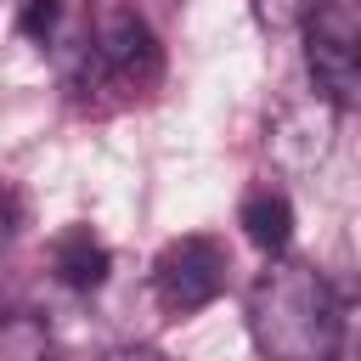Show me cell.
<instances>
[{"label": "cell", "instance_id": "obj_1", "mask_svg": "<svg viewBox=\"0 0 361 361\" xmlns=\"http://www.w3.org/2000/svg\"><path fill=\"white\" fill-rule=\"evenodd\" d=\"M248 333L265 361H333L344 316L305 259H271L248 288Z\"/></svg>", "mask_w": 361, "mask_h": 361}, {"label": "cell", "instance_id": "obj_2", "mask_svg": "<svg viewBox=\"0 0 361 361\" xmlns=\"http://www.w3.org/2000/svg\"><path fill=\"white\" fill-rule=\"evenodd\" d=\"M226 288V248L214 237H175L152 259V293L169 316H192L214 305Z\"/></svg>", "mask_w": 361, "mask_h": 361}, {"label": "cell", "instance_id": "obj_3", "mask_svg": "<svg viewBox=\"0 0 361 361\" xmlns=\"http://www.w3.org/2000/svg\"><path fill=\"white\" fill-rule=\"evenodd\" d=\"M79 62L96 79H147L152 62H158V45H152V28L135 11L107 6L96 17V28L79 39Z\"/></svg>", "mask_w": 361, "mask_h": 361}, {"label": "cell", "instance_id": "obj_4", "mask_svg": "<svg viewBox=\"0 0 361 361\" xmlns=\"http://www.w3.org/2000/svg\"><path fill=\"white\" fill-rule=\"evenodd\" d=\"M305 68L316 79V96L322 102H344L355 85H361V68H355V34L333 17V11H310V28H305Z\"/></svg>", "mask_w": 361, "mask_h": 361}, {"label": "cell", "instance_id": "obj_5", "mask_svg": "<svg viewBox=\"0 0 361 361\" xmlns=\"http://www.w3.org/2000/svg\"><path fill=\"white\" fill-rule=\"evenodd\" d=\"M327 135H333V102H322V96L288 102V107L271 118V152H276L288 169H310V164L327 152Z\"/></svg>", "mask_w": 361, "mask_h": 361}, {"label": "cell", "instance_id": "obj_6", "mask_svg": "<svg viewBox=\"0 0 361 361\" xmlns=\"http://www.w3.org/2000/svg\"><path fill=\"white\" fill-rule=\"evenodd\" d=\"M51 271H56L62 288L96 293V288L107 282V271H113V254H107V243H102L90 226H68V231L51 243Z\"/></svg>", "mask_w": 361, "mask_h": 361}, {"label": "cell", "instance_id": "obj_7", "mask_svg": "<svg viewBox=\"0 0 361 361\" xmlns=\"http://www.w3.org/2000/svg\"><path fill=\"white\" fill-rule=\"evenodd\" d=\"M243 231H248V243L259 248V254H271V259H282L288 254V243H293V203L282 197V192H248L243 197Z\"/></svg>", "mask_w": 361, "mask_h": 361}, {"label": "cell", "instance_id": "obj_8", "mask_svg": "<svg viewBox=\"0 0 361 361\" xmlns=\"http://www.w3.org/2000/svg\"><path fill=\"white\" fill-rule=\"evenodd\" d=\"M0 361H51V327L34 310H0Z\"/></svg>", "mask_w": 361, "mask_h": 361}, {"label": "cell", "instance_id": "obj_9", "mask_svg": "<svg viewBox=\"0 0 361 361\" xmlns=\"http://www.w3.org/2000/svg\"><path fill=\"white\" fill-rule=\"evenodd\" d=\"M62 11H68V0H23L17 28H23L28 39H39V45H51L56 28H62Z\"/></svg>", "mask_w": 361, "mask_h": 361}, {"label": "cell", "instance_id": "obj_10", "mask_svg": "<svg viewBox=\"0 0 361 361\" xmlns=\"http://www.w3.org/2000/svg\"><path fill=\"white\" fill-rule=\"evenodd\" d=\"M310 11H316V0H254V17L265 23V28H299V23H310Z\"/></svg>", "mask_w": 361, "mask_h": 361}, {"label": "cell", "instance_id": "obj_11", "mask_svg": "<svg viewBox=\"0 0 361 361\" xmlns=\"http://www.w3.org/2000/svg\"><path fill=\"white\" fill-rule=\"evenodd\" d=\"M17 214H23V209H17V192H11V186H0V243L17 231Z\"/></svg>", "mask_w": 361, "mask_h": 361}, {"label": "cell", "instance_id": "obj_12", "mask_svg": "<svg viewBox=\"0 0 361 361\" xmlns=\"http://www.w3.org/2000/svg\"><path fill=\"white\" fill-rule=\"evenodd\" d=\"M355 68H361V34H355Z\"/></svg>", "mask_w": 361, "mask_h": 361}, {"label": "cell", "instance_id": "obj_13", "mask_svg": "<svg viewBox=\"0 0 361 361\" xmlns=\"http://www.w3.org/2000/svg\"><path fill=\"white\" fill-rule=\"evenodd\" d=\"M0 310H6V305H0Z\"/></svg>", "mask_w": 361, "mask_h": 361}]
</instances>
